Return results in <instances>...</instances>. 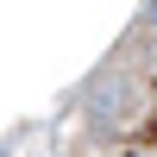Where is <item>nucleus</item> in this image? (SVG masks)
Masks as SVG:
<instances>
[{
    "label": "nucleus",
    "instance_id": "1",
    "mask_svg": "<svg viewBox=\"0 0 157 157\" xmlns=\"http://www.w3.org/2000/svg\"><path fill=\"white\" fill-rule=\"evenodd\" d=\"M88 145L94 157H157V6L88 94Z\"/></svg>",
    "mask_w": 157,
    "mask_h": 157
}]
</instances>
